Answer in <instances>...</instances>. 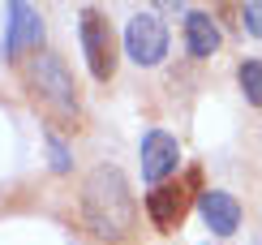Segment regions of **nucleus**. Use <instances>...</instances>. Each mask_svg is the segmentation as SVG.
<instances>
[{
    "instance_id": "6e6552de",
    "label": "nucleus",
    "mask_w": 262,
    "mask_h": 245,
    "mask_svg": "<svg viewBox=\"0 0 262 245\" xmlns=\"http://www.w3.org/2000/svg\"><path fill=\"white\" fill-rule=\"evenodd\" d=\"M202 219H206L211 232L232 237L236 224H241V207H236V198L224 194V189H206V194H202Z\"/></svg>"
},
{
    "instance_id": "20e7f679",
    "label": "nucleus",
    "mask_w": 262,
    "mask_h": 245,
    "mask_svg": "<svg viewBox=\"0 0 262 245\" xmlns=\"http://www.w3.org/2000/svg\"><path fill=\"white\" fill-rule=\"evenodd\" d=\"M125 52H129L134 65H146V69L168 56V26L159 22V13L129 17V26H125Z\"/></svg>"
},
{
    "instance_id": "7ed1b4c3",
    "label": "nucleus",
    "mask_w": 262,
    "mask_h": 245,
    "mask_svg": "<svg viewBox=\"0 0 262 245\" xmlns=\"http://www.w3.org/2000/svg\"><path fill=\"white\" fill-rule=\"evenodd\" d=\"M78 30H82V56L91 65V73L107 82L116 73V48H112V26L103 22L99 9H82L78 17Z\"/></svg>"
},
{
    "instance_id": "f8f14e48",
    "label": "nucleus",
    "mask_w": 262,
    "mask_h": 245,
    "mask_svg": "<svg viewBox=\"0 0 262 245\" xmlns=\"http://www.w3.org/2000/svg\"><path fill=\"white\" fill-rule=\"evenodd\" d=\"M48 151H52V168H56V172H64V168H69V151H64L56 138H48Z\"/></svg>"
},
{
    "instance_id": "9b49d317",
    "label": "nucleus",
    "mask_w": 262,
    "mask_h": 245,
    "mask_svg": "<svg viewBox=\"0 0 262 245\" xmlns=\"http://www.w3.org/2000/svg\"><path fill=\"white\" fill-rule=\"evenodd\" d=\"M241 26L254 39H262V0H245V5H241Z\"/></svg>"
},
{
    "instance_id": "1a4fd4ad",
    "label": "nucleus",
    "mask_w": 262,
    "mask_h": 245,
    "mask_svg": "<svg viewBox=\"0 0 262 245\" xmlns=\"http://www.w3.org/2000/svg\"><path fill=\"white\" fill-rule=\"evenodd\" d=\"M220 43H224V35H220V26H215L211 13H189L185 17V48L193 56H215Z\"/></svg>"
},
{
    "instance_id": "423d86ee",
    "label": "nucleus",
    "mask_w": 262,
    "mask_h": 245,
    "mask_svg": "<svg viewBox=\"0 0 262 245\" xmlns=\"http://www.w3.org/2000/svg\"><path fill=\"white\" fill-rule=\"evenodd\" d=\"M177 164H181V147H177L172 133L150 129L146 138H142V176H146L150 185H163V176L177 172Z\"/></svg>"
},
{
    "instance_id": "0eeeda50",
    "label": "nucleus",
    "mask_w": 262,
    "mask_h": 245,
    "mask_svg": "<svg viewBox=\"0 0 262 245\" xmlns=\"http://www.w3.org/2000/svg\"><path fill=\"white\" fill-rule=\"evenodd\" d=\"M185 207H189L185 185H155V189L146 194V215H150V224L163 228V232H172V228L181 224Z\"/></svg>"
},
{
    "instance_id": "f03ea898",
    "label": "nucleus",
    "mask_w": 262,
    "mask_h": 245,
    "mask_svg": "<svg viewBox=\"0 0 262 245\" xmlns=\"http://www.w3.org/2000/svg\"><path fill=\"white\" fill-rule=\"evenodd\" d=\"M26 82H30V91H35L52 112L78 116V86H73V77H69V69H64L60 56L39 52V56L26 65Z\"/></svg>"
},
{
    "instance_id": "9d476101",
    "label": "nucleus",
    "mask_w": 262,
    "mask_h": 245,
    "mask_svg": "<svg viewBox=\"0 0 262 245\" xmlns=\"http://www.w3.org/2000/svg\"><path fill=\"white\" fill-rule=\"evenodd\" d=\"M236 82H241L245 99L254 108H262V60H245L241 69H236Z\"/></svg>"
},
{
    "instance_id": "39448f33",
    "label": "nucleus",
    "mask_w": 262,
    "mask_h": 245,
    "mask_svg": "<svg viewBox=\"0 0 262 245\" xmlns=\"http://www.w3.org/2000/svg\"><path fill=\"white\" fill-rule=\"evenodd\" d=\"M5 56H17L21 48H39L43 43V17L26 0H5Z\"/></svg>"
},
{
    "instance_id": "ddd939ff",
    "label": "nucleus",
    "mask_w": 262,
    "mask_h": 245,
    "mask_svg": "<svg viewBox=\"0 0 262 245\" xmlns=\"http://www.w3.org/2000/svg\"><path fill=\"white\" fill-rule=\"evenodd\" d=\"M155 5H159V9H181L185 0H155Z\"/></svg>"
},
{
    "instance_id": "f257e3e1",
    "label": "nucleus",
    "mask_w": 262,
    "mask_h": 245,
    "mask_svg": "<svg viewBox=\"0 0 262 245\" xmlns=\"http://www.w3.org/2000/svg\"><path fill=\"white\" fill-rule=\"evenodd\" d=\"M82 215H86V224H91V232L103 237V241L129 237L138 211H134V194H129V181H125L121 168L99 164V168L82 181Z\"/></svg>"
}]
</instances>
